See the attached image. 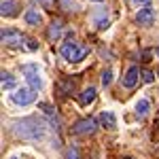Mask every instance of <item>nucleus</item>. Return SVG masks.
<instances>
[{"instance_id":"f8f14e48","label":"nucleus","mask_w":159,"mask_h":159,"mask_svg":"<svg viewBox=\"0 0 159 159\" xmlns=\"http://www.w3.org/2000/svg\"><path fill=\"white\" fill-rule=\"evenodd\" d=\"M100 125H102V127H108V129H112V127H117V121H115V115H112L110 110H104V112L100 115Z\"/></svg>"},{"instance_id":"a211bd4d","label":"nucleus","mask_w":159,"mask_h":159,"mask_svg":"<svg viewBox=\"0 0 159 159\" xmlns=\"http://www.w3.org/2000/svg\"><path fill=\"white\" fill-rule=\"evenodd\" d=\"M110 81H112V72H110V70H106V72L102 74V85L108 87V85H110Z\"/></svg>"},{"instance_id":"f3484780","label":"nucleus","mask_w":159,"mask_h":159,"mask_svg":"<svg viewBox=\"0 0 159 159\" xmlns=\"http://www.w3.org/2000/svg\"><path fill=\"white\" fill-rule=\"evenodd\" d=\"M142 81H144V83H153V79H155V74L151 72V70H142Z\"/></svg>"},{"instance_id":"f03ea898","label":"nucleus","mask_w":159,"mask_h":159,"mask_svg":"<svg viewBox=\"0 0 159 159\" xmlns=\"http://www.w3.org/2000/svg\"><path fill=\"white\" fill-rule=\"evenodd\" d=\"M87 53H89V49H87V47H79L76 43H66V45L61 47V55L68 61H81Z\"/></svg>"},{"instance_id":"39448f33","label":"nucleus","mask_w":159,"mask_h":159,"mask_svg":"<svg viewBox=\"0 0 159 159\" xmlns=\"http://www.w3.org/2000/svg\"><path fill=\"white\" fill-rule=\"evenodd\" d=\"M96 129H98V123L93 121V119H81V121L72 127V132L76 136H91Z\"/></svg>"},{"instance_id":"9d476101","label":"nucleus","mask_w":159,"mask_h":159,"mask_svg":"<svg viewBox=\"0 0 159 159\" xmlns=\"http://www.w3.org/2000/svg\"><path fill=\"white\" fill-rule=\"evenodd\" d=\"M60 36H61V21L60 19H53L49 24V30H47V38H49L51 43H55Z\"/></svg>"},{"instance_id":"4468645a","label":"nucleus","mask_w":159,"mask_h":159,"mask_svg":"<svg viewBox=\"0 0 159 159\" xmlns=\"http://www.w3.org/2000/svg\"><path fill=\"white\" fill-rule=\"evenodd\" d=\"M25 21L30 25H38L43 21V17H40V13H38L36 9H28V11H25Z\"/></svg>"},{"instance_id":"412c9836","label":"nucleus","mask_w":159,"mask_h":159,"mask_svg":"<svg viewBox=\"0 0 159 159\" xmlns=\"http://www.w3.org/2000/svg\"><path fill=\"white\" fill-rule=\"evenodd\" d=\"M40 108L45 110V112H47V115H51V117H53V115H55V108H53V106H49V104H45V102H43V104H40Z\"/></svg>"},{"instance_id":"6ab92c4d","label":"nucleus","mask_w":159,"mask_h":159,"mask_svg":"<svg viewBox=\"0 0 159 159\" xmlns=\"http://www.w3.org/2000/svg\"><path fill=\"white\" fill-rule=\"evenodd\" d=\"M66 159H81V157H79V148L70 147V148H68V153H66Z\"/></svg>"},{"instance_id":"0eeeda50","label":"nucleus","mask_w":159,"mask_h":159,"mask_svg":"<svg viewBox=\"0 0 159 159\" xmlns=\"http://www.w3.org/2000/svg\"><path fill=\"white\" fill-rule=\"evenodd\" d=\"M153 21H155V13H153V9H140V11L136 13V24L153 25Z\"/></svg>"},{"instance_id":"b1692460","label":"nucleus","mask_w":159,"mask_h":159,"mask_svg":"<svg viewBox=\"0 0 159 159\" xmlns=\"http://www.w3.org/2000/svg\"><path fill=\"white\" fill-rule=\"evenodd\" d=\"M134 2H138V4H148L151 0H134Z\"/></svg>"},{"instance_id":"6e6552de","label":"nucleus","mask_w":159,"mask_h":159,"mask_svg":"<svg viewBox=\"0 0 159 159\" xmlns=\"http://www.w3.org/2000/svg\"><path fill=\"white\" fill-rule=\"evenodd\" d=\"M140 76H142V74H140V70H138L136 66H132V68H129V70L125 72V79H123V85L127 87V89H132V87H134L136 83H138V79H140Z\"/></svg>"},{"instance_id":"a878e982","label":"nucleus","mask_w":159,"mask_h":159,"mask_svg":"<svg viewBox=\"0 0 159 159\" xmlns=\"http://www.w3.org/2000/svg\"><path fill=\"white\" fill-rule=\"evenodd\" d=\"M125 159H132V157H125Z\"/></svg>"},{"instance_id":"423d86ee","label":"nucleus","mask_w":159,"mask_h":159,"mask_svg":"<svg viewBox=\"0 0 159 159\" xmlns=\"http://www.w3.org/2000/svg\"><path fill=\"white\" fill-rule=\"evenodd\" d=\"M24 72H25V79H28L30 87L38 91V89L43 87V81H40V76H38V66H34V64H28V66H24Z\"/></svg>"},{"instance_id":"2eb2a0df","label":"nucleus","mask_w":159,"mask_h":159,"mask_svg":"<svg viewBox=\"0 0 159 159\" xmlns=\"http://www.w3.org/2000/svg\"><path fill=\"white\" fill-rule=\"evenodd\" d=\"M148 108H151V104H148V100H140L138 104H136V115L142 119V117H147V112H148Z\"/></svg>"},{"instance_id":"cd10ccee","label":"nucleus","mask_w":159,"mask_h":159,"mask_svg":"<svg viewBox=\"0 0 159 159\" xmlns=\"http://www.w3.org/2000/svg\"><path fill=\"white\" fill-rule=\"evenodd\" d=\"M11 159H17V157H11Z\"/></svg>"},{"instance_id":"dca6fc26","label":"nucleus","mask_w":159,"mask_h":159,"mask_svg":"<svg viewBox=\"0 0 159 159\" xmlns=\"http://www.w3.org/2000/svg\"><path fill=\"white\" fill-rule=\"evenodd\" d=\"M0 81H2V89H13V87H15V79H13L9 72L0 74Z\"/></svg>"},{"instance_id":"20e7f679","label":"nucleus","mask_w":159,"mask_h":159,"mask_svg":"<svg viewBox=\"0 0 159 159\" xmlns=\"http://www.w3.org/2000/svg\"><path fill=\"white\" fill-rule=\"evenodd\" d=\"M34 91L36 89H32V87H21V89H17L13 93V102L15 104H21V106H28V104H32L36 100V93Z\"/></svg>"},{"instance_id":"bb28decb","label":"nucleus","mask_w":159,"mask_h":159,"mask_svg":"<svg viewBox=\"0 0 159 159\" xmlns=\"http://www.w3.org/2000/svg\"><path fill=\"white\" fill-rule=\"evenodd\" d=\"M157 55H159V49H157Z\"/></svg>"},{"instance_id":"f257e3e1","label":"nucleus","mask_w":159,"mask_h":159,"mask_svg":"<svg viewBox=\"0 0 159 159\" xmlns=\"http://www.w3.org/2000/svg\"><path fill=\"white\" fill-rule=\"evenodd\" d=\"M13 132L15 136L25 138V140H40L45 136V123L36 117H25L21 121L13 123Z\"/></svg>"},{"instance_id":"ddd939ff","label":"nucleus","mask_w":159,"mask_h":159,"mask_svg":"<svg viewBox=\"0 0 159 159\" xmlns=\"http://www.w3.org/2000/svg\"><path fill=\"white\" fill-rule=\"evenodd\" d=\"M96 100V87H87L85 91L79 96V102H81V106H87V104H91Z\"/></svg>"},{"instance_id":"1a4fd4ad","label":"nucleus","mask_w":159,"mask_h":159,"mask_svg":"<svg viewBox=\"0 0 159 159\" xmlns=\"http://www.w3.org/2000/svg\"><path fill=\"white\" fill-rule=\"evenodd\" d=\"M0 15H2V17H15V15H17V2H15V0H2V4H0Z\"/></svg>"},{"instance_id":"aec40b11","label":"nucleus","mask_w":159,"mask_h":159,"mask_svg":"<svg viewBox=\"0 0 159 159\" xmlns=\"http://www.w3.org/2000/svg\"><path fill=\"white\" fill-rule=\"evenodd\" d=\"M36 2H40V4H43L45 9H49V11L55 7V0H36Z\"/></svg>"},{"instance_id":"4be33fe9","label":"nucleus","mask_w":159,"mask_h":159,"mask_svg":"<svg viewBox=\"0 0 159 159\" xmlns=\"http://www.w3.org/2000/svg\"><path fill=\"white\" fill-rule=\"evenodd\" d=\"M28 49H30V51H34V49H38L36 40H32V38H28Z\"/></svg>"},{"instance_id":"393cba45","label":"nucleus","mask_w":159,"mask_h":159,"mask_svg":"<svg viewBox=\"0 0 159 159\" xmlns=\"http://www.w3.org/2000/svg\"><path fill=\"white\" fill-rule=\"evenodd\" d=\"M96 2H102V0H96Z\"/></svg>"},{"instance_id":"7ed1b4c3","label":"nucleus","mask_w":159,"mask_h":159,"mask_svg":"<svg viewBox=\"0 0 159 159\" xmlns=\"http://www.w3.org/2000/svg\"><path fill=\"white\" fill-rule=\"evenodd\" d=\"M24 40H25V36L19 30H15V28L2 30V45H7V47H19V45H24Z\"/></svg>"},{"instance_id":"9b49d317","label":"nucleus","mask_w":159,"mask_h":159,"mask_svg":"<svg viewBox=\"0 0 159 159\" xmlns=\"http://www.w3.org/2000/svg\"><path fill=\"white\" fill-rule=\"evenodd\" d=\"M57 93L60 96H70L74 91V81L72 79H61V81H57Z\"/></svg>"},{"instance_id":"5701e85b","label":"nucleus","mask_w":159,"mask_h":159,"mask_svg":"<svg viewBox=\"0 0 159 159\" xmlns=\"http://www.w3.org/2000/svg\"><path fill=\"white\" fill-rule=\"evenodd\" d=\"M98 28H100V30H106V28H108V19H100Z\"/></svg>"}]
</instances>
